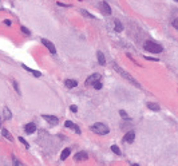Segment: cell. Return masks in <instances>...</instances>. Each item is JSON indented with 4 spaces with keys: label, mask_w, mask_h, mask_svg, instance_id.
I'll return each mask as SVG.
<instances>
[{
    "label": "cell",
    "mask_w": 178,
    "mask_h": 166,
    "mask_svg": "<svg viewBox=\"0 0 178 166\" xmlns=\"http://www.w3.org/2000/svg\"><path fill=\"white\" fill-rule=\"evenodd\" d=\"M143 48H145L146 51L153 52V54H159V52L163 51V48H162L161 44L155 43V42H153V40H148V42H145Z\"/></svg>",
    "instance_id": "6da1fadb"
},
{
    "label": "cell",
    "mask_w": 178,
    "mask_h": 166,
    "mask_svg": "<svg viewBox=\"0 0 178 166\" xmlns=\"http://www.w3.org/2000/svg\"><path fill=\"white\" fill-rule=\"evenodd\" d=\"M91 130H92V131H94L95 134H99V135H106V134L110 133L109 126H107V125H105V123H102V122H98V123H95V125H92Z\"/></svg>",
    "instance_id": "7a4b0ae2"
},
{
    "label": "cell",
    "mask_w": 178,
    "mask_h": 166,
    "mask_svg": "<svg viewBox=\"0 0 178 166\" xmlns=\"http://www.w3.org/2000/svg\"><path fill=\"white\" fill-rule=\"evenodd\" d=\"M114 70L117 71V73H119V74H121V75H122V77H123L124 79H127V80H129V82H130L131 84H134L135 87H141V86H139V83H138L137 80H135L134 78H133V77H131V75L129 74V73H126V71H123V69H121V67H119V66L114 64Z\"/></svg>",
    "instance_id": "3957f363"
},
{
    "label": "cell",
    "mask_w": 178,
    "mask_h": 166,
    "mask_svg": "<svg viewBox=\"0 0 178 166\" xmlns=\"http://www.w3.org/2000/svg\"><path fill=\"white\" fill-rule=\"evenodd\" d=\"M101 79H102V75L101 74H91L90 77L87 78V80H86V84H87V86H92L94 83L101 82Z\"/></svg>",
    "instance_id": "277c9868"
},
{
    "label": "cell",
    "mask_w": 178,
    "mask_h": 166,
    "mask_svg": "<svg viewBox=\"0 0 178 166\" xmlns=\"http://www.w3.org/2000/svg\"><path fill=\"white\" fill-rule=\"evenodd\" d=\"M42 44L44 47L47 48L50 52H52V54H55L56 52V48H55V44L52 43V42H50V40H47V39H42Z\"/></svg>",
    "instance_id": "5b68a950"
},
{
    "label": "cell",
    "mask_w": 178,
    "mask_h": 166,
    "mask_svg": "<svg viewBox=\"0 0 178 166\" xmlns=\"http://www.w3.org/2000/svg\"><path fill=\"white\" fill-rule=\"evenodd\" d=\"M43 119L46 121V122H48L50 125H52V126H56V125L59 123V119L54 115H43Z\"/></svg>",
    "instance_id": "8992f818"
},
{
    "label": "cell",
    "mask_w": 178,
    "mask_h": 166,
    "mask_svg": "<svg viewBox=\"0 0 178 166\" xmlns=\"http://www.w3.org/2000/svg\"><path fill=\"white\" fill-rule=\"evenodd\" d=\"M134 138H135V133L131 130V131H127L126 134H124L123 141L127 142V143H133V142H134Z\"/></svg>",
    "instance_id": "52a82bcc"
},
{
    "label": "cell",
    "mask_w": 178,
    "mask_h": 166,
    "mask_svg": "<svg viewBox=\"0 0 178 166\" xmlns=\"http://www.w3.org/2000/svg\"><path fill=\"white\" fill-rule=\"evenodd\" d=\"M35 130H36V125H35L34 122L27 123V125L24 126V131L27 133V134H34V133H35Z\"/></svg>",
    "instance_id": "ba28073f"
},
{
    "label": "cell",
    "mask_w": 178,
    "mask_h": 166,
    "mask_svg": "<svg viewBox=\"0 0 178 166\" xmlns=\"http://www.w3.org/2000/svg\"><path fill=\"white\" fill-rule=\"evenodd\" d=\"M64 126H66V127H68V129H73L77 134H81V129H79V127L77 126V125H74L73 122H71V121H66V122H64Z\"/></svg>",
    "instance_id": "9c48e42d"
},
{
    "label": "cell",
    "mask_w": 178,
    "mask_h": 166,
    "mask_svg": "<svg viewBox=\"0 0 178 166\" xmlns=\"http://www.w3.org/2000/svg\"><path fill=\"white\" fill-rule=\"evenodd\" d=\"M64 84H66V87H67V88H74V87L78 86V82L75 79H66Z\"/></svg>",
    "instance_id": "30bf717a"
},
{
    "label": "cell",
    "mask_w": 178,
    "mask_h": 166,
    "mask_svg": "<svg viewBox=\"0 0 178 166\" xmlns=\"http://www.w3.org/2000/svg\"><path fill=\"white\" fill-rule=\"evenodd\" d=\"M101 8H102V11H103V13H106V15H111V8L106 2L101 3Z\"/></svg>",
    "instance_id": "8fae6325"
},
{
    "label": "cell",
    "mask_w": 178,
    "mask_h": 166,
    "mask_svg": "<svg viewBox=\"0 0 178 166\" xmlns=\"http://www.w3.org/2000/svg\"><path fill=\"white\" fill-rule=\"evenodd\" d=\"M74 158H75V161H86L88 157H87V154L84 153V151H79V153H77L74 155Z\"/></svg>",
    "instance_id": "7c38bea8"
},
{
    "label": "cell",
    "mask_w": 178,
    "mask_h": 166,
    "mask_svg": "<svg viewBox=\"0 0 178 166\" xmlns=\"http://www.w3.org/2000/svg\"><path fill=\"white\" fill-rule=\"evenodd\" d=\"M3 118L6 119V121H10L12 118V114H11V110L8 109V107H4V110H3Z\"/></svg>",
    "instance_id": "4fadbf2b"
},
{
    "label": "cell",
    "mask_w": 178,
    "mask_h": 166,
    "mask_svg": "<svg viewBox=\"0 0 178 166\" xmlns=\"http://www.w3.org/2000/svg\"><path fill=\"white\" fill-rule=\"evenodd\" d=\"M70 154H71V149H68V147H66V149L60 153V159H67Z\"/></svg>",
    "instance_id": "5bb4252c"
},
{
    "label": "cell",
    "mask_w": 178,
    "mask_h": 166,
    "mask_svg": "<svg viewBox=\"0 0 178 166\" xmlns=\"http://www.w3.org/2000/svg\"><path fill=\"white\" fill-rule=\"evenodd\" d=\"M96 55H98V62H99V64H101V66H105V64H106L105 55H103V54H102L101 51H98V52H96Z\"/></svg>",
    "instance_id": "9a60e30c"
},
{
    "label": "cell",
    "mask_w": 178,
    "mask_h": 166,
    "mask_svg": "<svg viewBox=\"0 0 178 166\" xmlns=\"http://www.w3.org/2000/svg\"><path fill=\"white\" fill-rule=\"evenodd\" d=\"M148 107L150 110H153V111H159V105H158V103H155V102H149Z\"/></svg>",
    "instance_id": "2e32d148"
},
{
    "label": "cell",
    "mask_w": 178,
    "mask_h": 166,
    "mask_svg": "<svg viewBox=\"0 0 178 166\" xmlns=\"http://www.w3.org/2000/svg\"><path fill=\"white\" fill-rule=\"evenodd\" d=\"M114 23H115V31H117V32H122V31H123V26H122L121 21H119L118 19H115Z\"/></svg>",
    "instance_id": "e0dca14e"
},
{
    "label": "cell",
    "mask_w": 178,
    "mask_h": 166,
    "mask_svg": "<svg viewBox=\"0 0 178 166\" xmlns=\"http://www.w3.org/2000/svg\"><path fill=\"white\" fill-rule=\"evenodd\" d=\"M3 135L7 138V140H10V141H12V135L10 134V131H8L7 129H3Z\"/></svg>",
    "instance_id": "ac0fdd59"
},
{
    "label": "cell",
    "mask_w": 178,
    "mask_h": 166,
    "mask_svg": "<svg viewBox=\"0 0 178 166\" xmlns=\"http://www.w3.org/2000/svg\"><path fill=\"white\" fill-rule=\"evenodd\" d=\"M111 151H113V153H115L117 155H121V150H119V147L115 146V145L111 146Z\"/></svg>",
    "instance_id": "d6986e66"
},
{
    "label": "cell",
    "mask_w": 178,
    "mask_h": 166,
    "mask_svg": "<svg viewBox=\"0 0 178 166\" xmlns=\"http://www.w3.org/2000/svg\"><path fill=\"white\" fill-rule=\"evenodd\" d=\"M81 12H82V15H84L86 17H90V19H94V17H95L94 15H91V13L88 11H86V10H81Z\"/></svg>",
    "instance_id": "ffe728a7"
},
{
    "label": "cell",
    "mask_w": 178,
    "mask_h": 166,
    "mask_svg": "<svg viewBox=\"0 0 178 166\" xmlns=\"http://www.w3.org/2000/svg\"><path fill=\"white\" fill-rule=\"evenodd\" d=\"M119 115H121L123 119H130V116H129V114L124 110H119Z\"/></svg>",
    "instance_id": "44dd1931"
},
{
    "label": "cell",
    "mask_w": 178,
    "mask_h": 166,
    "mask_svg": "<svg viewBox=\"0 0 178 166\" xmlns=\"http://www.w3.org/2000/svg\"><path fill=\"white\" fill-rule=\"evenodd\" d=\"M20 31H21V32H23V34H26V35H31V31L26 28L24 26H20Z\"/></svg>",
    "instance_id": "7402d4cb"
},
{
    "label": "cell",
    "mask_w": 178,
    "mask_h": 166,
    "mask_svg": "<svg viewBox=\"0 0 178 166\" xmlns=\"http://www.w3.org/2000/svg\"><path fill=\"white\" fill-rule=\"evenodd\" d=\"M12 84H14V87H15V91L17 94H20V88H19V84H17L16 80H12Z\"/></svg>",
    "instance_id": "603a6c76"
},
{
    "label": "cell",
    "mask_w": 178,
    "mask_h": 166,
    "mask_svg": "<svg viewBox=\"0 0 178 166\" xmlns=\"http://www.w3.org/2000/svg\"><path fill=\"white\" fill-rule=\"evenodd\" d=\"M31 74H32L35 78H39V77H42V73H39V71H36V70H31Z\"/></svg>",
    "instance_id": "cb8c5ba5"
},
{
    "label": "cell",
    "mask_w": 178,
    "mask_h": 166,
    "mask_svg": "<svg viewBox=\"0 0 178 166\" xmlns=\"http://www.w3.org/2000/svg\"><path fill=\"white\" fill-rule=\"evenodd\" d=\"M19 141H20L21 143H23V145H24V146H26V149H28V147H30V145H28V142H27V141H26V140H24V138H21V137H20V138H19Z\"/></svg>",
    "instance_id": "d4e9b609"
},
{
    "label": "cell",
    "mask_w": 178,
    "mask_h": 166,
    "mask_svg": "<svg viewBox=\"0 0 178 166\" xmlns=\"http://www.w3.org/2000/svg\"><path fill=\"white\" fill-rule=\"evenodd\" d=\"M12 162H14V166H21V164L19 162V161H17V158H16L15 155L12 157Z\"/></svg>",
    "instance_id": "484cf974"
},
{
    "label": "cell",
    "mask_w": 178,
    "mask_h": 166,
    "mask_svg": "<svg viewBox=\"0 0 178 166\" xmlns=\"http://www.w3.org/2000/svg\"><path fill=\"white\" fill-rule=\"evenodd\" d=\"M92 86H94L95 90H101V88H102V83H101V82H96V83L92 84Z\"/></svg>",
    "instance_id": "4316f807"
},
{
    "label": "cell",
    "mask_w": 178,
    "mask_h": 166,
    "mask_svg": "<svg viewBox=\"0 0 178 166\" xmlns=\"http://www.w3.org/2000/svg\"><path fill=\"white\" fill-rule=\"evenodd\" d=\"M70 110L73 111V113H78V107L75 106V105H71V106H70Z\"/></svg>",
    "instance_id": "83f0119b"
},
{
    "label": "cell",
    "mask_w": 178,
    "mask_h": 166,
    "mask_svg": "<svg viewBox=\"0 0 178 166\" xmlns=\"http://www.w3.org/2000/svg\"><path fill=\"white\" fill-rule=\"evenodd\" d=\"M146 60H151V62H158L159 59H157V58H150V56H145Z\"/></svg>",
    "instance_id": "f1b7e54d"
},
{
    "label": "cell",
    "mask_w": 178,
    "mask_h": 166,
    "mask_svg": "<svg viewBox=\"0 0 178 166\" xmlns=\"http://www.w3.org/2000/svg\"><path fill=\"white\" fill-rule=\"evenodd\" d=\"M173 27H174V28L178 31V19H174V20H173Z\"/></svg>",
    "instance_id": "f546056e"
},
{
    "label": "cell",
    "mask_w": 178,
    "mask_h": 166,
    "mask_svg": "<svg viewBox=\"0 0 178 166\" xmlns=\"http://www.w3.org/2000/svg\"><path fill=\"white\" fill-rule=\"evenodd\" d=\"M3 23H4V24H6V26H8V27H11V24H12V21H11V20H8V19H6V20H4V21H3Z\"/></svg>",
    "instance_id": "4dcf8cb0"
},
{
    "label": "cell",
    "mask_w": 178,
    "mask_h": 166,
    "mask_svg": "<svg viewBox=\"0 0 178 166\" xmlns=\"http://www.w3.org/2000/svg\"><path fill=\"white\" fill-rule=\"evenodd\" d=\"M58 6H60V7H71V4H64V3H58Z\"/></svg>",
    "instance_id": "1f68e13d"
},
{
    "label": "cell",
    "mask_w": 178,
    "mask_h": 166,
    "mask_svg": "<svg viewBox=\"0 0 178 166\" xmlns=\"http://www.w3.org/2000/svg\"><path fill=\"white\" fill-rule=\"evenodd\" d=\"M131 166H139V165H137V164H134V165H131Z\"/></svg>",
    "instance_id": "d6a6232c"
},
{
    "label": "cell",
    "mask_w": 178,
    "mask_h": 166,
    "mask_svg": "<svg viewBox=\"0 0 178 166\" xmlns=\"http://www.w3.org/2000/svg\"><path fill=\"white\" fill-rule=\"evenodd\" d=\"M176 2H177V3H178V0H176Z\"/></svg>",
    "instance_id": "836d02e7"
},
{
    "label": "cell",
    "mask_w": 178,
    "mask_h": 166,
    "mask_svg": "<svg viewBox=\"0 0 178 166\" xmlns=\"http://www.w3.org/2000/svg\"><path fill=\"white\" fill-rule=\"evenodd\" d=\"M79 2H82V0H79Z\"/></svg>",
    "instance_id": "e575fe53"
}]
</instances>
